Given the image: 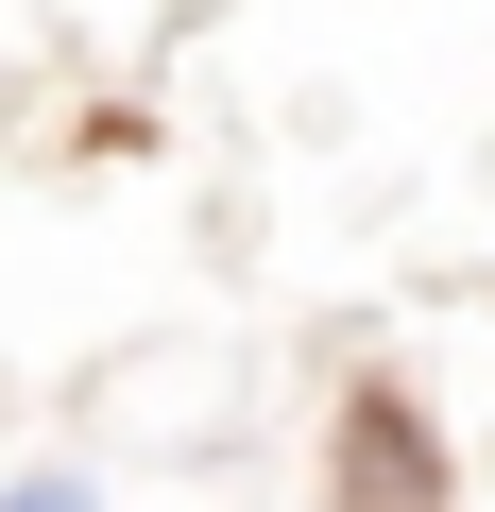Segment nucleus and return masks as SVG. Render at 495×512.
<instances>
[{
	"label": "nucleus",
	"instance_id": "1",
	"mask_svg": "<svg viewBox=\"0 0 495 512\" xmlns=\"http://www.w3.org/2000/svg\"><path fill=\"white\" fill-rule=\"evenodd\" d=\"M427 495H444L427 410H410V393H359V410H342V512H427Z\"/></svg>",
	"mask_w": 495,
	"mask_h": 512
},
{
	"label": "nucleus",
	"instance_id": "2",
	"mask_svg": "<svg viewBox=\"0 0 495 512\" xmlns=\"http://www.w3.org/2000/svg\"><path fill=\"white\" fill-rule=\"evenodd\" d=\"M0 512H86V478L52 461V478H18V495H0Z\"/></svg>",
	"mask_w": 495,
	"mask_h": 512
}]
</instances>
